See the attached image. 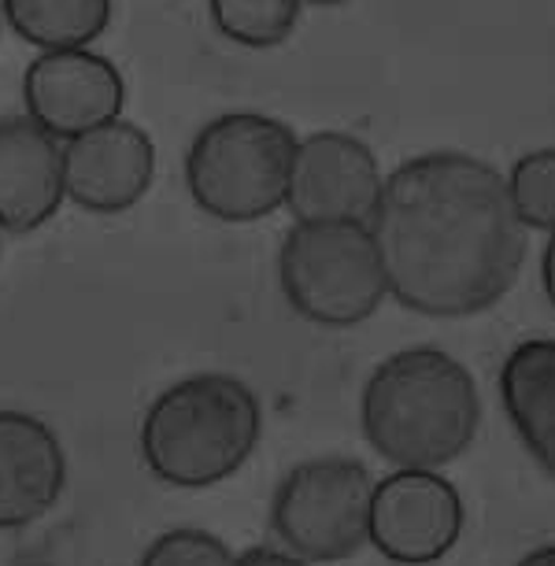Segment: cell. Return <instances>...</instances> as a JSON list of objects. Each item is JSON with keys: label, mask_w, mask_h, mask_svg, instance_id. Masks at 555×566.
Returning <instances> with one entry per match:
<instances>
[{"label": "cell", "mask_w": 555, "mask_h": 566, "mask_svg": "<svg viewBox=\"0 0 555 566\" xmlns=\"http://www.w3.org/2000/svg\"><path fill=\"white\" fill-rule=\"evenodd\" d=\"M359 426L386 463L441 470L474 444L482 426L474 374L444 348L392 352L363 386Z\"/></svg>", "instance_id": "cell-2"}, {"label": "cell", "mask_w": 555, "mask_h": 566, "mask_svg": "<svg viewBox=\"0 0 555 566\" xmlns=\"http://www.w3.org/2000/svg\"><path fill=\"white\" fill-rule=\"evenodd\" d=\"M137 566H233V552L208 530H167L148 544Z\"/></svg>", "instance_id": "cell-17"}, {"label": "cell", "mask_w": 555, "mask_h": 566, "mask_svg": "<svg viewBox=\"0 0 555 566\" xmlns=\"http://www.w3.org/2000/svg\"><path fill=\"white\" fill-rule=\"evenodd\" d=\"M263 433V408L241 378L222 370L189 374L148 403L142 459L175 489H208L249 463Z\"/></svg>", "instance_id": "cell-3"}, {"label": "cell", "mask_w": 555, "mask_h": 566, "mask_svg": "<svg viewBox=\"0 0 555 566\" xmlns=\"http://www.w3.org/2000/svg\"><path fill=\"white\" fill-rule=\"evenodd\" d=\"M301 0H208L211 23L241 49H274L296 30Z\"/></svg>", "instance_id": "cell-15"}, {"label": "cell", "mask_w": 555, "mask_h": 566, "mask_svg": "<svg viewBox=\"0 0 555 566\" xmlns=\"http://www.w3.org/2000/svg\"><path fill=\"white\" fill-rule=\"evenodd\" d=\"M301 4H318V8H329V4H345V0H301Z\"/></svg>", "instance_id": "cell-21"}, {"label": "cell", "mask_w": 555, "mask_h": 566, "mask_svg": "<svg viewBox=\"0 0 555 566\" xmlns=\"http://www.w3.org/2000/svg\"><path fill=\"white\" fill-rule=\"evenodd\" d=\"M541 285L555 307V230L548 233V244H544V255H541Z\"/></svg>", "instance_id": "cell-19"}, {"label": "cell", "mask_w": 555, "mask_h": 566, "mask_svg": "<svg viewBox=\"0 0 555 566\" xmlns=\"http://www.w3.org/2000/svg\"><path fill=\"white\" fill-rule=\"evenodd\" d=\"M233 566H312V563L296 559L293 552H278V548H249V552L233 555Z\"/></svg>", "instance_id": "cell-18"}, {"label": "cell", "mask_w": 555, "mask_h": 566, "mask_svg": "<svg viewBox=\"0 0 555 566\" xmlns=\"http://www.w3.org/2000/svg\"><path fill=\"white\" fill-rule=\"evenodd\" d=\"M381 186L386 175L363 137L315 130L296 142L285 208L296 222H367L370 227Z\"/></svg>", "instance_id": "cell-8"}, {"label": "cell", "mask_w": 555, "mask_h": 566, "mask_svg": "<svg viewBox=\"0 0 555 566\" xmlns=\"http://www.w3.org/2000/svg\"><path fill=\"white\" fill-rule=\"evenodd\" d=\"M467 507L441 470L397 467L370 489L367 544L400 566H430L455 548Z\"/></svg>", "instance_id": "cell-7"}, {"label": "cell", "mask_w": 555, "mask_h": 566, "mask_svg": "<svg viewBox=\"0 0 555 566\" xmlns=\"http://www.w3.org/2000/svg\"><path fill=\"white\" fill-rule=\"evenodd\" d=\"M67 452L38 415L0 408V530H27L60 504Z\"/></svg>", "instance_id": "cell-11"}, {"label": "cell", "mask_w": 555, "mask_h": 566, "mask_svg": "<svg viewBox=\"0 0 555 566\" xmlns=\"http://www.w3.org/2000/svg\"><path fill=\"white\" fill-rule=\"evenodd\" d=\"M4 27H12L27 45L93 49L112 23V0H0Z\"/></svg>", "instance_id": "cell-14"}, {"label": "cell", "mask_w": 555, "mask_h": 566, "mask_svg": "<svg viewBox=\"0 0 555 566\" xmlns=\"http://www.w3.org/2000/svg\"><path fill=\"white\" fill-rule=\"evenodd\" d=\"M0 255H4V227H0Z\"/></svg>", "instance_id": "cell-22"}, {"label": "cell", "mask_w": 555, "mask_h": 566, "mask_svg": "<svg viewBox=\"0 0 555 566\" xmlns=\"http://www.w3.org/2000/svg\"><path fill=\"white\" fill-rule=\"evenodd\" d=\"M63 193V148L30 115L0 119V227L30 233L56 216Z\"/></svg>", "instance_id": "cell-12"}, {"label": "cell", "mask_w": 555, "mask_h": 566, "mask_svg": "<svg viewBox=\"0 0 555 566\" xmlns=\"http://www.w3.org/2000/svg\"><path fill=\"white\" fill-rule=\"evenodd\" d=\"M519 566H555V544H544V548H533L530 555H522Z\"/></svg>", "instance_id": "cell-20"}, {"label": "cell", "mask_w": 555, "mask_h": 566, "mask_svg": "<svg viewBox=\"0 0 555 566\" xmlns=\"http://www.w3.org/2000/svg\"><path fill=\"white\" fill-rule=\"evenodd\" d=\"M370 489H375V478L356 459H304L274 489V537L304 563L352 559L367 544Z\"/></svg>", "instance_id": "cell-6"}, {"label": "cell", "mask_w": 555, "mask_h": 566, "mask_svg": "<svg viewBox=\"0 0 555 566\" xmlns=\"http://www.w3.org/2000/svg\"><path fill=\"white\" fill-rule=\"evenodd\" d=\"M63 148V193L71 205L97 216H119L148 197L156 181V142L130 119H112Z\"/></svg>", "instance_id": "cell-10"}, {"label": "cell", "mask_w": 555, "mask_h": 566, "mask_svg": "<svg viewBox=\"0 0 555 566\" xmlns=\"http://www.w3.org/2000/svg\"><path fill=\"white\" fill-rule=\"evenodd\" d=\"M278 282L296 315L329 329L367 323L389 296L367 222H296L278 249Z\"/></svg>", "instance_id": "cell-5"}, {"label": "cell", "mask_w": 555, "mask_h": 566, "mask_svg": "<svg viewBox=\"0 0 555 566\" xmlns=\"http://www.w3.org/2000/svg\"><path fill=\"white\" fill-rule=\"evenodd\" d=\"M27 115L56 142L78 137L123 115V71L97 49L38 52L23 71Z\"/></svg>", "instance_id": "cell-9"}, {"label": "cell", "mask_w": 555, "mask_h": 566, "mask_svg": "<svg viewBox=\"0 0 555 566\" xmlns=\"http://www.w3.org/2000/svg\"><path fill=\"white\" fill-rule=\"evenodd\" d=\"M370 233L389 296L426 318L489 312L526 263L504 175L467 153L404 159L381 186Z\"/></svg>", "instance_id": "cell-1"}, {"label": "cell", "mask_w": 555, "mask_h": 566, "mask_svg": "<svg viewBox=\"0 0 555 566\" xmlns=\"http://www.w3.org/2000/svg\"><path fill=\"white\" fill-rule=\"evenodd\" d=\"M507 197L526 230H555V148H533L507 170Z\"/></svg>", "instance_id": "cell-16"}, {"label": "cell", "mask_w": 555, "mask_h": 566, "mask_svg": "<svg viewBox=\"0 0 555 566\" xmlns=\"http://www.w3.org/2000/svg\"><path fill=\"white\" fill-rule=\"evenodd\" d=\"M0 30H4V8H0Z\"/></svg>", "instance_id": "cell-23"}, {"label": "cell", "mask_w": 555, "mask_h": 566, "mask_svg": "<svg viewBox=\"0 0 555 566\" xmlns=\"http://www.w3.org/2000/svg\"><path fill=\"white\" fill-rule=\"evenodd\" d=\"M301 137L274 115L227 112L205 123L186 153L193 205L219 222H255L285 208Z\"/></svg>", "instance_id": "cell-4"}, {"label": "cell", "mask_w": 555, "mask_h": 566, "mask_svg": "<svg viewBox=\"0 0 555 566\" xmlns=\"http://www.w3.org/2000/svg\"><path fill=\"white\" fill-rule=\"evenodd\" d=\"M500 400L533 463L555 478V337H530L507 352Z\"/></svg>", "instance_id": "cell-13"}]
</instances>
